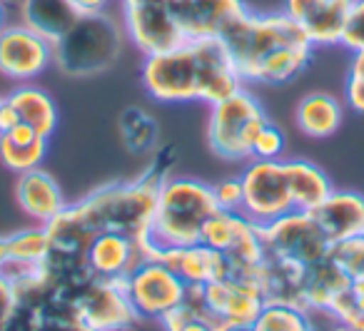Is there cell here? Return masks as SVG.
Returning <instances> with one entry per match:
<instances>
[{"label": "cell", "mask_w": 364, "mask_h": 331, "mask_svg": "<svg viewBox=\"0 0 364 331\" xmlns=\"http://www.w3.org/2000/svg\"><path fill=\"white\" fill-rule=\"evenodd\" d=\"M167 170H170L167 155L160 152L142 177L100 187L85 200L70 205L73 215L90 237L115 232V234H127L132 239H145L150 234L152 217H155L157 192L162 182L170 177Z\"/></svg>", "instance_id": "6da1fadb"}, {"label": "cell", "mask_w": 364, "mask_h": 331, "mask_svg": "<svg viewBox=\"0 0 364 331\" xmlns=\"http://www.w3.org/2000/svg\"><path fill=\"white\" fill-rule=\"evenodd\" d=\"M218 210L213 185L195 177H167L157 192L150 239L160 249L198 244L205 222Z\"/></svg>", "instance_id": "7a4b0ae2"}, {"label": "cell", "mask_w": 364, "mask_h": 331, "mask_svg": "<svg viewBox=\"0 0 364 331\" xmlns=\"http://www.w3.org/2000/svg\"><path fill=\"white\" fill-rule=\"evenodd\" d=\"M223 43L228 45L230 55L235 60L242 82H252L255 70L259 63L274 50L284 45H297V43H309L307 33L287 16V13H250L245 11L240 18H235L223 33Z\"/></svg>", "instance_id": "3957f363"}, {"label": "cell", "mask_w": 364, "mask_h": 331, "mask_svg": "<svg viewBox=\"0 0 364 331\" xmlns=\"http://www.w3.org/2000/svg\"><path fill=\"white\" fill-rule=\"evenodd\" d=\"M122 53L117 21L102 13L80 16L77 23L53 43V63L70 77H92L112 65Z\"/></svg>", "instance_id": "277c9868"}, {"label": "cell", "mask_w": 364, "mask_h": 331, "mask_svg": "<svg viewBox=\"0 0 364 331\" xmlns=\"http://www.w3.org/2000/svg\"><path fill=\"white\" fill-rule=\"evenodd\" d=\"M208 142L210 150L223 160H252V145L262 127L267 125V115L257 97L240 87L228 100L210 105Z\"/></svg>", "instance_id": "5b68a950"}, {"label": "cell", "mask_w": 364, "mask_h": 331, "mask_svg": "<svg viewBox=\"0 0 364 331\" xmlns=\"http://www.w3.org/2000/svg\"><path fill=\"white\" fill-rule=\"evenodd\" d=\"M142 87L157 102H193L203 92L200 55L193 40H185L170 50L145 55Z\"/></svg>", "instance_id": "8992f818"}, {"label": "cell", "mask_w": 364, "mask_h": 331, "mask_svg": "<svg viewBox=\"0 0 364 331\" xmlns=\"http://www.w3.org/2000/svg\"><path fill=\"white\" fill-rule=\"evenodd\" d=\"M242 182V212L257 227H267L274 219L294 212L284 165L279 160H252L240 175Z\"/></svg>", "instance_id": "52a82bcc"}, {"label": "cell", "mask_w": 364, "mask_h": 331, "mask_svg": "<svg viewBox=\"0 0 364 331\" xmlns=\"http://www.w3.org/2000/svg\"><path fill=\"white\" fill-rule=\"evenodd\" d=\"M73 314L95 331H127L140 321L125 291V279H87L73 296Z\"/></svg>", "instance_id": "ba28073f"}, {"label": "cell", "mask_w": 364, "mask_h": 331, "mask_svg": "<svg viewBox=\"0 0 364 331\" xmlns=\"http://www.w3.org/2000/svg\"><path fill=\"white\" fill-rule=\"evenodd\" d=\"M267 254H277L292 259L302 266H312L329 256L332 242L322 232L309 212H289V215L274 219L272 224L259 227Z\"/></svg>", "instance_id": "9c48e42d"}, {"label": "cell", "mask_w": 364, "mask_h": 331, "mask_svg": "<svg viewBox=\"0 0 364 331\" xmlns=\"http://www.w3.org/2000/svg\"><path fill=\"white\" fill-rule=\"evenodd\" d=\"M125 291L140 319L162 321L172 309H177L185 301L188 284L162 261L145 259L125 279Z\"/></svg>", "instance_id": "30bf717a"}, {"label": "cell", "mask_w": 364, "mask_h": 331, "mask_svg": "<svg viewBox=\"0 0 364 331\" xmlns=\"http://www.w3.org/2000/svg\"><path fill=\"white\" fill-rule=\"evenodd\" d=\"M120 8L125 36L142 55H155L185 43L170 0H120Z\"/></svg>", "instance_id": "8fae6325"}, {"label": "cell", "mask_w": 364, "mask_h": 331, "mask_svg": "<svg viewBox=\"0 0 364 331\" xmlns=\"http://www.w3.org/2000/svg\"><path fill=\"white\" fill-rule=\"evenodd\" d=\"M53 63V43L28 26H6L0 31V72L11 80L28 82L43 75Z\"/></svg>", "instance_id": "7c38bea8"}, {"label": "cell", "mask_w": 364, "mask_h": 331, "mask_svg": "<svg viewBox=\"0 0 364 331\" xmlns=\"http://www.w3.org/2000/svg\"><path fill=\"white\" fill-rule=\"evenodd\" d=\"M172 16L185 40L220 38V33L242 16V0H170Z\"/></svg>", "instance_id": "4fadbf2b"}, {"label": "cell", "mask_w": 364, "mask_h": 331, "mask_svg": "<svg viewBox=\"0 0 364 331\" xmlns=\"http://www.w3.org/2000/svg\"><path fill=\"white\" fill-rule=\"evenodd\" d=\"M208 309L225 324L228 331H247L264 306L259 289L230 279H215L203 286Z\"/></svg>", "instance_id": "5bb4252c"}, {"label": "cell", "mask_w": 364, "mask_h": 331, "mask_svg": "<svg viewBox=\"0 0 364 331\" xmlns=\"http://www.w3.org/2000/svg\"><path fill=\"white\" fill-rule=\"evenodd\" d=\"M352 0H284V13L307 33L312 45H337Z\"/></svg>", "instance_id": "9a60e30c"}, {"label": "cell", "mask_w": 364, "mask_h": 331, "mask_svg": "<svg viewBox=\"0 0 364 331\" xmlns=\"http://www.w3.org/2000/svg\"><path fill=\"white\" fill-rule=\"evenodd\" d=\"M145 261L140 239L127 234L102 232L90 239L85 249V264L92 276L100 279H127Z\"/></svg>", "instance_id": "2e32d148"}, {"label": "cell", "mask_w": 364, "mask_h": 331, "mask_svg": "<svg viewBox=\"0 0 364 331\" xmlns=\"http://www.w3.org/2000/svg\"><path fill=\"white\" fill-rule=\"evenodd\" d=\"M157 261L170 266L188 286H205L225 276L223 251L210 249L203 242L188 246H167V249L160 251Z\"/></svg>", "instance_id": "e0dca14e"}, {"label": "cell", "mask_w": 364, "mask_h": 331, "mask_svg": "<svg viewBox=\"0 0 364 331\" xmlns=\"http://www.w3.org/2000/svg\"><path fill=\"white\" fill-rule=\"evenodd\" d=\"M317 224L332 242H344L352 237H364V197L357 192H337L312 212Z\"/></svg>", "instance_id": "ac0fdd59"}, {"label": "cell", "mask_w": 364, "mask_h": 331, "mask_svg": "<svg viewBox=\"0 0 364 331\" xmlns=\"http://www.w3.org/2000/svg\"><path fill=\"white\" fill-rule=\"evenodd\" d=\"M16 200L21 205V210L31 219H36L38 224H48L53 217H58L65 210V197H63L60 185L43 167L28 170L18 177Z\"/></svg>", "instance_id": "d6986e66"}, {"label": "cell", "mask_w": 364, "mask_h": 331, "mask_svg": "<svg viewBox=\"0 0 364 331\" xmlns=\"http://www.w3.org/2000/svg\"><path fill=\"white\" fill-rule=\"evenodd\" d=\"M307 266L297 264L292 259H284L277 254L264 251L262 259V296L264 301H277V304H292L304 309L302 304V284Z\"/></svg>", "instance_id": "ffe728a7"}, {"label": "cell", "mask_w": 364, "mask_h": 331, "mask_svg": "<svg viewBox=\"0 0 364 331\" xmlns=\"http://www.w3.org/2000/svg\"><path fill=\"white\" fill-rule=\"evenodd\" d=\"M80 16L70 0H21V23L50 43L60 40Z\"/></svg>", "instance_id": "44dd1931"}, {"label": "cell", "mask_w": 364, "mask_h": 331, "mask_svg": "<svg viewBox=\"0 0 364 331\" xmlns=\"http://www.w3.org/2000/svg\"><path fill=\"white\" fill-rule=\"evenodd\" d=\"M349 284H352V279L334 264L332 256H324L322 261L307 266V271H304V284H302L304 309L312 311V314H317V311L327 314L329 304L339 294H344L349 289Z\"/></svg>", "instance_id": "7402d4cb"}, {"label": "cell", "mask_w": 364, "mask_h": 331, "mask_svg": "<svg viewBox=\"0 0 364 331\" xmlns=\"http://www.w3.org/2000/svg\"><path fill=\"white\" fill-rule=\"evenodd\" d=\"M284 175H287L289 195H292L294 210L309 212L312 215L329 195H332V182L324 175L322 167L312 165L307 160H284Z\"/></svg>", "instance_id": "603a6c76"}, {"label": "cell", "mask_w": 364, "mask_h": 331, "mask_svg": "<svg viewBox=\"0 0 364 331\" xmlns=\"http://www.w3.org/2000/svg\"><path fill=\"white\" fill-rule=\"evenodd\" d=\"M48 155V137H43L41 132H36L26 122H18L13 130L0 135V160L11 172H23L36 170L43 165Z\"/></svg>", "instance_id": "cb8c5ba5"}, {"label": "cell", "mask_w": 364, "mask_h": 331, "mask_svg": "<svg viewBox=\"0 0 364 331\" xmlns=\"http://www.w3.org/2000/svg\"><path fill=\"white\" fill-rule=\"evenodd\" d=\"M294 122L302 130V135L324 140L342 127V105L337 97L327 95V92H309L307 97L299 100Z\"/></svg>", "instance_id": "d4e9b609"}, {"label": "cell", "mask_w": 364, "mask_h": 331, "mask_svg": "<svg viewBox=\"0 0 364 331\" xmlns=\"http://www.w3.org/2000/svg\"><path fill=\"white\" fill-rule=\"evenodd\" d=\"M6 100L16 107V112L21 115V122L31 125L33 130L50 140L53 132L58 130V105L43 87L21 85L11 95H6Z\"/></svg>", "instance_id": "484cf974"}, {"label": "cell", "mask_w": 364, "mask_h": 331, "mask_svg": "<svg viewBox=\"0 0 364 331\" xmlns=\"http://www.w3.org/2000/svg\"><path fill=\"white\" fill-rule=\"evenodd\" d=\"M312 43H297V45H284L267 55L259 67L255 70L252 82H262V85H284L292 82L304 67L312 63Z\"/></svg>", "instance_id": "4316f807"}, {"label": "cell", "mask_w": 364, "mask_h": 331, "mask_svg": "<svg viewBox=\"0 0 364 331\" xmlns=\"http://www.w3.org/2000/svg\"><path fill=\"white\" fill-rule=\"evenodd\" d=\"M257 229L255 222H250L242 212H230V210H218L203 227V234H200V242L208 244L210 249L218 251H230L245 239L252 232Z\"/></svg>", "instance_id": "83f0119b"}, {"label": "cell", "mask_w": 364, "mask_h": 331, "mask_svg": "<svg viewBox=\"0 0 364 331\" xmlns=\"http://www.w3.org/2000/svg\"><path fill=\"white\" fill-rule=\"evenodd\" d=\"M247 331H317V324L312 319V311L292 304L264 301L262 311Z\"/></svg>", "instance_id": "f1b7e54d"}, {"label": "cell", "mask_w": 364, "mask_h": 331, "mask_svg": "<svg viewBox=\"0 0 364 331\" xmlns=\"http://www.w3.org/2000/svg\"><path fill=\"white\" fill-rule=\"evenodd\" d=\"M120 137L122 145L132 155H145L157 145L160 127H157V120L150 112L140 110V107H127L120 115Z\"/></svg>", "instance_id": "f546056e"}, {"label": "cell", "mask_w": 364, "mask_h": 331, "mask_svg": "<svg viewBox=\"0 0 364 331\" xmlns=\"http://www.w3.org/2000/svg\"><path fill=\"white\" fill-rule=\"evenodd\" d=\"M50 249V237L46 227H33L16 234H8V259L28 261V264H41Z\"/></svg>", "instance_id": "4dcf8cb0"}, {"label": "cell", "mask_w": 364, "mask_h": 331, "mask_svg": "<svg viewBox=\"0 0 364 331\" xmlns=\"http://www.w3.org/2000/svg\"><path fill=\"white\" fill-rule=\"evenodd\" d=\"M329 256L334 264L349 276V279H359L364 276V237H352V239L334 242Z\"/></svg>", "instance_id": "1f68e13d"}, {"label": "cell", "mask_w": 364, "mask_h": 331, "mask_svg": "<svg viewBox=\"0 0 364 331\" xmlns=\"http://www.w3.org/2000/svg\"><path fill=\"white\" fill-rule=\"evenodd\" d=\"M339 45H344L352 53L364 50V0H352Z\"/></svg>", "instance_id": "d6a6232c"}, {"label": "cell", "mask_w": 364, "mask_h": 331, "mask_svg": "<svg viewBox=\"0 0 364 331\" xmlns=\"http://www.w3.org/2000/svg\"><path fill=\"white\" fill-rule=\"evenodd\" d=\"M282 152H284L282 130L274 127L272 122H267L252 145V160H279Z\"/></svg>", "instance_id": "836d02e7"}, {"label": "cell", "mask_w": 364, "mask_h": 331, "mask_svg": "<svg viewBox=\"0 0 364 331\" xmlns=\"http://www.w3.org/2000/svg\"><path fill=\"white\" fill-rule=\"evenodd\" d=\"M41 326H43L41 306L31 304V301H21V306H18V311L13 314V319L0 331H41Z\"/></svg>", "instance_id": "e575fe53"}, {"label": "cell", "mask_w": 364, "mask_h": 331, "mask_svg": "<svg viewBox=\"0 0 364 331\" xmlns=\"http://www.w3.org/2000/svg\"><path fill=\"white\" fill-rule=\"evenodd\" d=\"M213 192L220 210L240 212V207H242V182H240V177L218 182V185H213Z\"/></svg>", "instance_id": "d590c367"}, {"label": "cell", "mask_w": 364, "mask_h": 331, "mask_svg": "<svg viewBox=\"0 0 364 331\" xmlns=\"http://www.w3.org/2000/svg\"><path fill=\"white\" fill-rule=\"evenodd\" d=\"M18 306H21V294L11 284V279H6V276L0 274V329L13 319Z\"/></svg>", "instance_id": "8d00e7d4"}, {"label": "cell", "mask_w": 364, "mask_h": 331, "mask_svg": "<svg viewBox=\"0 0 364 331\" xmlns=\"http://www.w3.org/2000/svg\"><path fill=\"white\" fill-rule=\"evenodd\" d=\"M344 100H347V105L352 107L354 112L364 115V80L349 75L347 82H344Z\"/></svg>", "instance_id": "74e56055"}, {"label": "cell", "mask_w": 364, "mask_h": 331, "mask_svg": "<svg viewBox=\"0 0 364 331\" xmlns=\"http://www.w3.org/2000/svg\"><path fill=\"white\" fill-rule=\"evenodd\" d=\"M18 122H21V115H18L16 107L3 97V102H0V135L8 132V130H13Z\"/></svg>", "instance_id": "f35d334b"}, {"label": "cell", "mask_w": 364, "mask_h": 331, "mask_svg": "<svg viewBox=\"0 0 364 331\" xmlns=\"http://www.w3.org/2000/svg\"><path fill=\"white\" fill-rule=\"evenodd\" d=\"M73 6L82 13V16H90V13H102L107 6V0H70Z\"/></svg>", "instance_id": "ab89813d"}, {"label": "cell", "mask_w": 364, "mask_h": 331, "mask_svg": "<svg viewBox=\"0 0 364 331\" xmlns=\"http://www.w3.org/2000/svg\"><path fill=\"white\" fill-rule=\"evenodd\" d=\"M349 75L364 80V50H357L352 55V65H349Z\"/></svg>", "instance_id": "60d3db41"}, {"label": "cell", "mask_w": 364, "mask_h": 331, "mask_svg": "<svg viewBox=\"0 0 364 331\" xmlns=\"http://www.w3.org/2000/svg\"><path fill=\"white\" fill-rule=\"evenodd\" d=\"M8 259V237H0V264Z\"/></svg>", "instance_id": "b9f144b4"}, {"label": "cell", "mask_w": 364, "mask_h": 331, "mask_svg": "<svg viewBox=\"0 0 364 331\" xmlns=\"http://www.w3.org/2000/svg\"><path fill=\"white\" fill-rule=\"evenodd\" d=\"M6 21H8V8H6V3L0 0V31L6 28Z\"/></svg>", "instance_id": "7bdbcfd3"}, {"label": "cell", "mask_w": 364, "mask_h": 331, "mask_svg": "<svg viewBox=\"0 0 364 331\" xmlns=\"http://www.w3.org/2000/svg\"><path fill=\"white\" fill-rule=\"evenodd\" d=\"M334 331H347V329H342V326H337V329H334Z\"/></svg>", "instance_id": "ee69618b"}, {"label": "cell", "mask_w": 364, "mask_h": 331, "mask_svg": "<svg viewBox=\"0 0 364 331\" xmlns=\"http://www.w3.org/2000/svg\"><path fill=\"white\" fill-rule=\"evenodd\" d=\"M0 102H3V97H0Z\"/></svg>", "instance_id": "f6af8a7d"}]
</instances>
